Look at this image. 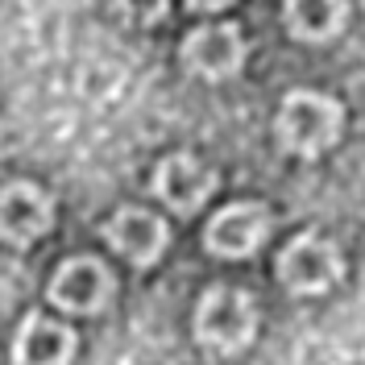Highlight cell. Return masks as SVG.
Wrapping results in <instances>:
<instances>
[{
  "label": "cell",
  "mask_w": 365,
  "mask_h": 365,
  "mask_svg": "<svg viewBox=\"0 0 365 365\" xmlns=\"http://www.w3.org/2000/svg\"><path fill=\"white\" fill-rule=\"evenodd\" d=\"M344 113L332 96H319V91H291L278 108V141L291 150V154H324L336 137H341Z\"/></svg>",
  "instance_id": "obj_1"
},
{
  "label": "cell",
  "mask_w": 365,
  "mask_h": 365,
  "mask_svg": "<svg viewBox=\"0 0 365 365\" xmlns=\"http://www.w3.org/2000/svg\"><path fill=\"white\" fill-rule=\"evenodd\" d=\"M257 332V303L237 287H212L195 307V336L216 353H241Z\"/></svg>",
  "instance_id": "obj_2"
},
{
  "label": "cell",
  "mask_w": 365,
  "mask_h": 365,
  "mask_svg": "<svg viewBox=\"0 0 365 365\" xmlns=\"http://www.w3.org/2000/svg\"><path fill=\"white\" fill-rule=\"evenodd\" d=\"M113 291H116L113 270L100 257H67L50 274L46 299L67 316H96L113 303Z\"/></svg>",
  "instance_id": "obj_3"
},
{
  "label": "cell",
  "mask_w": 365,
  "mask_h": 365,
  "mask_svg": "<svg viewBox=\"0 0 365 365\" xmlns=\"http://www.w3.org/2000/svg\"><path fill=\"white\" fill-rule=\"evenodd\" d=\"M341 274H344L341 250H336L328 237H316V232L295 237V241L282 250V257H278V278H282V287L295 291V295H319V291H328Z\"/></svg>",
  "instance_id": "obj_4"
},
{
  "label": "cell",
  "mask_w": 365,
  "mask_h": 365,
  "mask_svg": "<svg viewBox=\"0 0 365 365\" xmlns=\"http://www.w3.org/2000/svg\"><path fill=\"white\" fill-rule=\"evenodd\" d=\"M54 228V200L38 182H4L0 187V241L4 245H34Z\"/></svg>",
  "instance_id": "obj_5"
},
{
  "label": "cell",
  "mask_w": 365,
  "mask_h": 365,
  "mask_svg": "<svg viewBox=\"0 0 365 365\" xmlns=\"http://www.w3.org/2000/svg\"><path fill=\"white\" fill-rule=\"evenodd\" d=\"M182 67L207 83L232 79L245 67V38L237 25H200L182 42Z\"/></svg>",
  "instance_id": "obj_6"
},
{
  "label": "cell",
  "mask_w": 365,
  "mask_h": 365,
  "mask_svg": "<svg viewBox=\"0 0 365 365\" xmlns=\"http://www.w3.org/2000/svg\"><path fill=\"white\" fill-rule=\"evenodd\" d=\"M104 241L113 245L125 262H133L137 270L154 266L166 245H170V228L162 225V216L145 212V207H120L104 225Z\"/></svg>",
  "instance_id": "obj_7"
},
{
  "label": "cell",
  "mask_w": 365,
  "mask_h": 365,
  "mask_svg": "<svg viewBox=\"0 0 365 365\" xmlns=\"http://www.w3.org/2000/svg\"><path fill=\"white\" fill-rule=\"evenodd\" d=\"M270 237V212L262 204H228L204 228V245L216 257H250Z\"/></svg>",
  "instance_id": "obj_8"
},
{
  "label": "cell",
  "mask_w": 365,
  "mask_h": 365,
  "mask_svg": "<svg viewBox=\"0 0 365 365\" xmlns=\"http://www.w3.org/2000/svg\"><path fill=\"white\" fill-rule=\"evenodd\" d=\"M216 191V170L191 154H170L154 170V195L170 212H200Z\"/></svg>",
  "instance_id": "obj_9"
},
{
  "label": "cell",
  "mask_w": 365,
  "mask_h": 365,
  "mask_svg": "<svg viewBox=\"0 0 365 365\" xmlns=\"http://www.w3.org/2000/svg\"><path fill=\"white\" fill-rule=\"evenodd\" d=\"M75 357V328L50 316H29L13 332V365H71Z\"/></svg>",
  "instance_id": "obj_10"
},
{
  "label": "cell",
  "mask_w": 365,
  "mask_h": 365,
  "mask_svg": "<svg viewBox=\"0 0 365 365\" xmlns=\"http://www.w3.org/2000/svg\"><path fill=\"white\" fill-rule=\"evenodd\" d=\"M287 13V29L303 38V42H328L344 29L349 17V4L344 0H287L282 4Z\"/></svg>",
  "instance_id": "obj_11"
},
{
  "label": "cell",
  "mask_w": 365,
  "mask_h": 365,
  "mask_svg": "<svg viewBox=\"0 0 365 365\" xmlns=\"http://www.w3.org/2000/svg\"><path fill=\"white\" fill-rule=\"evenodd\" d=\"M116 9L133 25H158L170 13V0H116Z\"/></svg>",
  "instance_id": "obj_12"
},
{
  "label": "cell",
  "mask_w": 365,
  "mask_h": 365,
  "mask_svg": "<svg viewBox=\"0 0 365 365\" xmlns=\"http://www.w3.org/2000/svg\"><path fill=\"white\" fill-rule=\"evenodd\" d=\"M228 4H232V0H187V9H195V13H220Z\"/></svg>",
  "instance_id": "obj_13"
}]
</instances>
